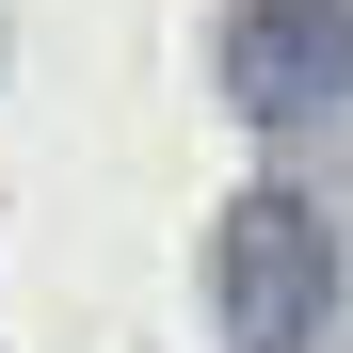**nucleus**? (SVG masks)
I'll return each mask as SVG.
<instances>
[{"label": "nucleus", "instance_id": "1", "mask_svg": "<svg viewBox=\"0 0 353 353\" xmlns=\"http://www.w3.org/2000/svg\"><path fill=\"white\" fill-rule=\"evenodd\" d=\"M209 321H225V353H305L337 321V225L305 193H225L209 209Z\"/></svg>", "mask_w": 353, "mask_h": 353}, {"label": "nucleus", "instance_id": "2", "mask_svg": "<svg viewBox=\"0 0 353 353\" xmlns=\"http://www.w3.org/2000/svg\"><path fill=\"white\" fill-rule=\"evenodd\" d=\"M337 97H353V0H241L225 17V112L305 129Z\"/></svg>", "mask_w": 353, "mask_h": 353}]
</instances>
